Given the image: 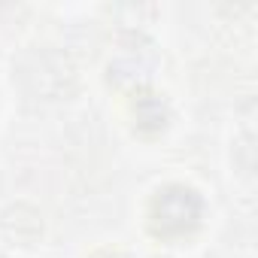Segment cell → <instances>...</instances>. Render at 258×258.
Returning <instances> with one entry per match:
<instances>
[{
    "label": "cell",
    "mask_w": 258,
    "mask_h": 258,
    "mask_svg": "<svg viewBox=\"0 0 258 258\" xmlns=\"http://www.w3.org/2000/svg\"><path fill=\"white\" fill-rule=\"evenodd\" d=\"M201 222V198L195 188L167 185L149 207V228L155 237H182Z\"/></svg>",
    "instance_id": "obj_1"
},
{
    "label": "cell",
    "mask_w": 258,
    "mask_h": 258,
    "mask_svg": "<svg viewBox=\"0 0 258 258\" xmlns=\"http://www.w3.org/2000/svg\"><path fill=\"white\" fill-rule=\"evenodd\" d=\"M131 112L137 118V127H140V131H146V134L164 127V118H167V109H164L161 97H155V94H134Z\"/></svg>",
    "instance_id": "obj_2"
}]
</instances>
